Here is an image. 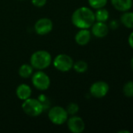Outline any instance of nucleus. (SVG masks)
I'll return each instance as SVG.
<instances>
[{
  "instance_id": "4",
  "label": "nucleus",
  "mask_w": 133,
  "mask_h": 133,
  "mask_svg": "<svg viewBox=\"0 0 133 133\" xmlns=\"http://www.w3.org/2000/svg\"><path fill=\"white\" fill-rule=\"evenodd\" d=\"M48 117L49 121L53 124L60 125L67 122V120L68 118V114L66 109H64L63 108L60 106H55L49 109Z\"/></svg>"
},
{
  "instance_id": "2",
  "label": "nucleus",
  "mask_w": 133,
  "mask_h": 133,
  "mask_svg": "<svg viewBox=\"0 0 133 133\" xmlns=\"http://www.w3.org/2000/svg\"><path fill=\"white\" fill-rule=\"evenodd\" d=\"M52 62L51 55L44 50H40L34 52L30 59L31 65L38 70H42L48 68Z\"/></svg>"
},
{
  "instance_id": "12",
  "label": "nucleus",
  "mask_w": 133,
  "mask_h": 133,
  "mask_svg": "<svg viewBox=\"0 0 133 133\" xmlns=\"http://www.w3.org/2000/svg\"><path fill=\"white\" fill-rule=\"evenodd\" d=\"M31 94H32L31 88L28 85L24 84V83L19 85L16 90V97L21 101H25L30 98L31 96Z\"/></svg>"
},
{
  "instance_id": "10",
  "label": "nucleus",
  "mask_w": 133,
  "mask_h": 133,
  "mask_svg": "<svg viewBox=\"0 0 133 133\" xmlns=\"http://www.w3.org/2000/svg\"><path fill=\"white\" fill-rule=\"evenodd\" d=\"M91 33L98 38H102L106 37L109 32V26L105 23V22L96 21L92 24Z\"/></svg>"
},
{
  "instance_id": "1",
  "label": "nucleus",
  "mask_w": 133,
  "mask_h": 133,
  "mask_svg": "<svg viewBox=\"0 0 133 133\" xmlns=\"http://www.w3.org/2000/svg\"><path fill=\"white\" fill-rule=\"evenodd\" d=\"M71 21L73 25L79 29H89L96 21L95 13L89 7L82 6L73 12Z\"/></svg>"
},
{
  "instance_id": "16",
  "label": "nucleus",
  "mask_w": 133,
  "mask_h": 133,
  "mask_svg": "<svg viewBox=\"0 0 133 133\" xmlns=\"http://www.w3.org/2000/svg\"><path fill=\"white\" fill-rule=\"evenodd\" d=\"M95 13V19L99 22H106L109 19V12L107 9L103 8L97 9Z\"/></svg>"
},
{
  "instance_id": "13",
  "label": "nucleus",
  "mask_w": 133,
  "mask_h": 133,
  "mask_svg": "<svg viewBox=\"0 0 133 133\" xmlns=\"http://www.w3.org/2000/svg\"><path fill=\"white\" fill-rule=\"evenodd\" d=\"M114 8L120 12L129 11L132 7V0H111Z\"/></svg>"
},
{
  "instance_id": "14",
  "label": "nucleus",
  "mask_w": 133,
  "mask_h": 133,
  "mask_svg": "<svg viewBox=\"0 0 133 133\" xmlns=\"http://www.w3.org/2000/svg\"><path fill=\"white\" fill-rule=\"evenodd\" d=\"M122 23L129 29H133V12H125L121 16Z\"/></svg>"
},
{
  "instance_id": "19",
  "label": "nucleus",
  "mask_w": 133,
  "mask_h": 133,
  "mask_svg": "<svg viewBox=\"0 0 133 133\" xmlns=\"http://www.w3.org/2000/svg\"><path fill=\"white\" fill-rule=\"evenodd\" d=\"M88 2L89 5L96 9L103 8L107 3V0H88Z\"/></svg>"
},
{
  "instance_id": "25",
  "label": "nucleus",
  "mask_w": 133,
  "mask_h": 133,
  "mask_svg": "<svg viewBox=\"0 0 133 133\" xmlns=\"http://www.w3.org/2000/svg\"><path fill=\"white\" fill-rule=\"evenodd\" d=\"M123 132H126V133H130L129 131H125V130H122V131H120L119 133H123Z\"/></svg>"
},
{
  "instance_id": "9",
  "label": "nucleus",
  "mask_w": 133,
  "mask_h": 133,
  "mask_svg": "<svg viewBox=\"0 0 133 133\" xmlns=\"http://www.w3.org/2000/svg\"><path fill=\"white\" fill-rule=\"evenodd\" d=\"M68 129L73 133H81L85 130V125L83 119L78 116L71 115L67 120Z\"/></svg>"
},
{
  "instance_id": "18",
  "label": "nucleus",
  "mask_w": 133,
  "mask_h": 133,
  "mask_svg": "<svg viewBox=\"0 0 133 133\" xmlns=\"http://www.w3.org/2000/svg\"><path fill=\"white\" fill-rule=\"evenodd\" d=\"M123 94L126 97H133V82L129 81L123 87Z\"/></svg>"
},
{
  "instance_id": "11",
  "label": "nucleus",
  "mask_w": 133,
  "mask_h": 133,
  "mask_svg": "<svg viewBox=\"0 0 133 133\" xmlns=\"http://www.w3.org/2000/svg\"><path fill=\"white\" fill-rule=\"evenodd\" d=\"M74 40L78 45H86L91 40V31L89 29H80L76 34Z\"/></svg>"
},
{
  "instance_id": "22",
  "label": "nucleus",
  "mask_w": 133,
  "mask_h": 133,
  "mask_svg": "<svg viewBox=\"0 0 133 133\" xmlns=\"http://www.w3.org/2000/svg\"><path fill=\"white\" fill-rule=\"evenodd\" d=\"M47 0H31V3L36 7H42L46 4Z\"/></svg>"
},
{
  "instance_id": "8",
  "label": "nucleus",
  "mask_w": 133,
  "mask_h": 133,
  "mask_svg": "<svg viewBox=\"0 0 133 133\" xmlns=\"http://www.w3.org/2000/svg\"><path fill=\"white\" fill-rule=\"evenodd\" d=\"M53 27V22L48 18H41L38 19L34 24V30L38 35L48 34L52 31Z\"/></svg>"
},
{
  "instance_id": "17",
  "label": "nucleus",
  "mask_w": 133,
  "mask_h": 133,
  "mask_svg": "<svg viewBox=\"0 0 133 133\" xmlns=\"http://www.w3.org/2000/svg\"><path fill=\"white\" fill-rule=\"evenodd\" d=\"M74 69L78 73H84L88 69V64L85 61L80 60L73 64Z\"/></svg>"
},
{
  "instance_id": "6",
  "label": "nucleus",
  "mask_w": 133,
  "mask_h": 133,
  "mask_svg": "<svg viewBox=\"0 0 133 133\" xmlns=\"http://www.w3.org/2000/svg\"><path fill=\"white\" fill-rule=\"evenodd\" d=\"M53 63L54 67L57 70L65 72H68L70 69L73 68L74 62L71 57H70L69 55L65 54H60L55 57Z\"/></svg>"
},
{
  "instance_id": "26",
  "label": "nucleus",
  "mask_w": 133,
  "mask_h": 133,
  "mask_svg": "<svg viewBox=\"0 0 133 133\" xmlns=\"http://www.w3.org/2000/svg\"><path fill=\"white\" fill-rule=\"evenodd\" d=\"M131 68H132V69L133 71V58H132V60H131Z\"/></svg>"
},
{
  "instance_id": "7",
  "label": "nucleus",
  "mask_w": 133,
  "mask_h": 133,
  "mask_svg": "<svg viewBox=\"0 0 133 133\" xmlns=\"http://www.w3.org/2000/svg\"><path fill=\"white\" fill-rule=\"evenodd\" d=\"M90 94L96 98L104 97L109 91V85L104 81H97L90 87Z\"/></svg>"
},
{
  "instance_id": "3",
  "label": "nucleus",
  "mask_w": 133,
  "mask_h": 133,
  "mask_svg": "<svg viewBox=\"0 0 133 133\" xmlns=\"http://www.w3.org/2000/svg\"><path fill=\"white\" fill-rule=\"evenodd\" d=\"M22 109L27 115L31 117H38L44 111V108L39 100L31 97L24 101Z\"/></svg>"
},
{
  "instance_id": "15",
  "label": "nucleus",
  "mask_w": 133,
  "mask_h": 133,
  "mask_svg": "<svg viewBox=\"0 0 133 133\" xmlns=\"http://www.w3.org/2000/svg\"><path fill=\"white\" fill-rule=\"evenodd\" d=\"M34 68L31 65V64H23L19 69V75L20 77L24 79H27L31 77L33 74Z\"/></svg>"
},
{
  "instance_id": "21",
  "label": "nucleus",
  "mask_w": 133,
  "mask_h": 133,
  "mask_svg": "<svg viewBox=\"0 0 133 133\" xmlns=\"http://www.w3.org/2000/svg\"><path fill=\"white\" fill-rule=\"evenodd\" d=\"M38 100L39 101L42 103L43 108H44V110L45 108H48L49 107V100L48 98L45 96V95H40V97H38Z\"/></svg>"
},
{
  "instance_id": "20",
  "label": "nucleus",
  "mask_w": 133,
  "mask_h": 133,
  "mask_svg": "<svg viewBox=\"0 0 133 133\" xmlns=\"http://www.w3.org/2000/svg\"><path fill=\"white\" fill-rule=\"evenodd\" d=\"M66 111H67L68 115H75L79 111V107L75 103H71L67 105Z\"/></svg>"
},
{
  "instance_id": "24",
  "label": "nucleus",
  "mask_w": 133,
  "mask_h": 133,
  "mask_svg": "<svg viewBox=\"0 0 133 133\" xmlns=\"http://www.w3.org/2000/svg\"><path fill=\"white\" fill-rule=\"evenodd\" d=\"M129 46L133 49V32H132L129 36Z\"/></svg>"
},
{
  "instance_id": "23",
  "label": "nucleus",
  "mask_w": 133,
  "mask_h": 133,
  "mask_svg": "<svg viewBox=\"0 0 133 133\" xmlns=\"http://www.w3.org/2000/svg\"><path fill=\"white\" fill-rule=\"evenodd\" d=\"M119 26V23L117 20H112L111 23H110V27L113 30H115V29H118Z\"/></svg>"
},
{
  "instance_id": "5",
  "label": "nucleus",
  "mask_w": 133,
  "mask_h": 133,
  "mask_svg": "<svg viewBox=\"0 0 133 133\" xmlns=\"http://www.w3.org/2000/svg\"><path fill=\"white\" fill-rule=\"evenodd\" d=\"M31 82L33 86L38 90L44 91L50 87V79L46 73L39 70L32 74Z\"/></svg>"
}]
</instances>
